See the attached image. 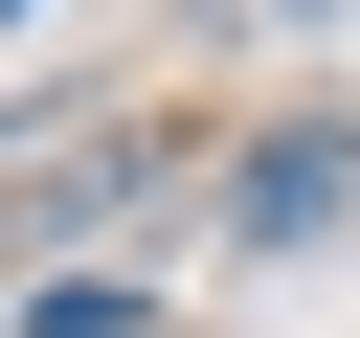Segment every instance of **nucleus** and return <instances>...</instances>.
<instances>
[{
	"label": "nucleus",
	"instance_id": "1",
	"mask_svg": "<svg viewBox=\"0 0 360 338\" xmlns=\"http://www.w3.org/2000/svg\"><path fill=\"white\" fill-rule=\"evenodd\" d=\"M338 203H360V135H270V158L225 180V225H248V248H315Z\"/></svg>",
	"mask_w": 360,
	"mask_h": 338
},
{
	"label": "nucleus",
	"instance_id": "2",
	"mask_svg": "<svg viewBox=\"0 0 360 338\" xmlns=\"http://www.w3.org/2000/svg\"><path fill=\"white\" fill-rule=\"evenodd\" d=\"M135 315H158V293H135V270H90V248H68L45 293H22V338H135Z\"/></svg>",
	"mask_w": 360,
	"mask_h": 338
}]
</instances>
